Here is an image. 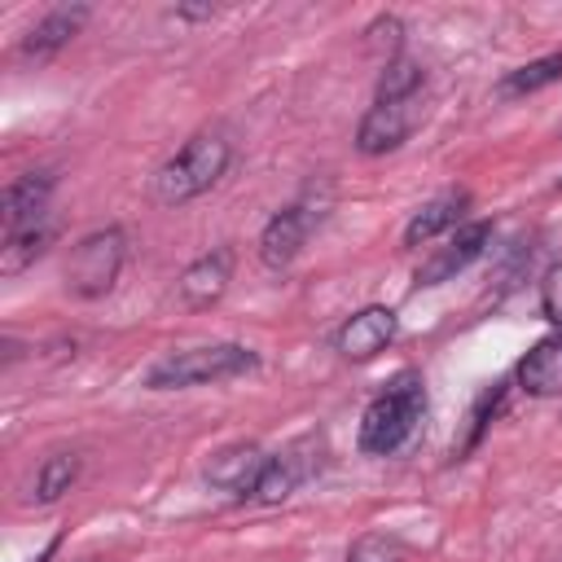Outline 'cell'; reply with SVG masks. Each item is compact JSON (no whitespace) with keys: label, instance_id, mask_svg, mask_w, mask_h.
<instances>
[{"label":"cell","instance_id":"obj_1","mask_svg":"<svg viewBox=\"0 0 562 562\" xmlns=\"http://www.w3.org/2000/svg\"><path fill=\"white\" fill-rule=\"evenodd\" d=\"M426 413V386L417 373H400L386 382L382 395H373V404L360 417V448L369 457H386L395 448L408 443V435L417 430Z\"/></svg>","mask_w":562,"mask_h":562},{"label":"cell","instance_id":"obj_2","mask_svg":"<svg viewBox=\"0 0 562 562\" xmlns=\"http://www.w3.org/2000/svg\"><path fill=\"white\" fill-rule=\"evenodd\" d=\"M228 167V140L220 132H198L189 136L154 176V198L162 206H184L202 198Z\"/></svg>","mask_w":562,"mask_h":562},{"label":"cell","instance_id":"obj_3","mask_svg":"<svg viewBox=\"0 0 562 562\" xmlns=\"http://www.w3.org/2000/svg\"><path fill=\"white\" fill-rule=\"evenodd\" d=\"M259 356L241 342H206V347H184L167 351L162 360L149 364L145 386L149 391H180V386H202V382H224L237 373H250Z\"/></svg>","mask_w":562,"mask_h":562},{"label":"cell","instance_id":"obj_4","mask_svg":"<svg viewBox=\"0 0 562 562\" xmlns=\"http://www.w3.org/2000/svg\"><path fill=\"white\" fill-rule=\"evenodd\" d=\"M123 255H127V237L123 228H92L88 237H79L70 246V259H66V290L79 294V299H101L114 290L119 281V268H123Z\"/></svg>","mask_w":562,"mask_h":562},{"label":"cell","instance_id":"obj_5","mask_svg":"<svg viewBox=\"0 0 562 562\" xmlns=\"http://www.w3.org/2000/svg\"><path fill=\"white\" fill-rule=\"evenodd\" d=\"M426 110H430V92L426 88L404 92V97H373L369 114L356 127V149L360 154H391V149H400L426 123Z\"/></svg>","mask_w":562,"mask_h":562},{"label":"cell","instance_id":"obj_6","mask_svg":"<svg viewBox=\"0 0 562 562\" xmlns=\"http://www.w3.org/2000/svg\"><path fill=\"white\" fill-rule=\"evenodd\" d=\"M325 220V202H312V198H299V202H290V206H281L268 224H263V233H259V259L268 263V268H290L294 259H299V250H303V241L312 237V228Z\"/></svg>","mask_w":562,"mask_h":562},{"label":"cell","instance_id":"obj_7","mask_svg":"<svg viewBox=\"0 0 562 562\" xmlns=\"http://www.w3.org/2000/svg\"><path fill=\"white\" fill-rule=\"evenodd\" d=\"M487 241H492V220H465V224H457V233L443 246H435L430 259L413 272V285H443V281H452L457 272H465L487 250Z\"/></svg>","mask_w":562,"mask_h":562},{"label":"cell","instance_id":"obj_8","mask_svg":"<svg viewBox=\"0 0 562 562\" xmlns=\"http://www.w3.org/2000/svg\"><path fill=\"white\" fill-rule=\"evenodd\" d=\"M263 465H268V452L259 443H228L220 448L211 461H206V483L228 492V496H255L259 479H263Z\"/></svg>","mask_w":562,"mask_h":562},{"label":"cell","instance_id":"obj_9","mask_svg":"<svg viewBox=\"0 0 562 562\" xmlns=\"http://www.w3.org/2000/svg\"><path fill=\"white\" fill-rule=\"evenodd\" d=\"M53 184H57L53 171H26V176H18V180L4 184V198H0V224H4V237L44 224V206H48Z\"/></svg>","mask_w":562,"mask_h":562},{"label":"cell","instance_id":"obj_10","mask_svg":"<svg viewBox=\"0 0 562 562\" xmlns=\"http://www.w3.org/2000/svg\"><path fill=\"white\" fill-rule=\"evenodd\" d=\"M83 22H88V4H61V9L44 13V18L22 35V44H18L22 61H48L57 48H66V44L79 35Z\"/></svg>","mask_w":562,"mask_h":562},{"label":"cell","instance_id":"obj_11","mask_svg":"<svg viewBox=\"0 0 562 562\" xmlns=\"http://www.w3.org/2000/svg\"><path fill=\"white\" fill-rule=\"evenodd\" d=\"M233 281V250L228 246H215L206 255H198L184 272H180V299L189 307H211Z\"/></svg>","mask_w":562,"mask_h":562},{"label":"cell","instance_id":"obj_12","mask_svg":"<svg viewBox=\"0 0 562 562\" xmlns=\"http://www.w3.org/2000/svg\"><path fill=\"white\" fill-rule=\"evenodd\" d=\"M395 338V312L391 307H360L342 329H338V351L347 360H373L386 342Z\"/></svg>","mask_w":562,"mask_h":562},{"label":"cell","instance_id":"obj_13","mask_svg":"<svg viewBox=\"0 0 562 562\" xmlns=\"http://www.w3.org/2000/svg\"><path fill=\"white\" fill-rule=\"evenodd\" d=\"M518 386L536 400H562V334L540 338L518 360Z\"/></svg>","mask_w":562,"mask_h":562},{"label":"cell","instance_id":"obj_14","mask_svg":"<svg viewBox=\"0 0 562 562\" xmlns=\"http://www.w3.org/2000/svg\"><path fill=\"white\" fill-rule=\"evenodd\" d=\"M465 206H470V193H465V189H443V193H435V198L408 220L404 246H426V241L439 237L443 228H457L461 215H465Z\"/></svg>","mask_w":562,"mask_h":562},{"label":"cell","instance_id":"obj_15","mask_svg":"<svg viewBox=\"0 0 562 562\" xmlns=\"http://www.w3.org/2000/svg\"><path fill=\"white\" fill-rule=\"evenodd\" d=\"M53 241V224H35V228H22V233H9L0 241V272L4 277H18L22 268H31Z\"/></svg>","mask_w":562,"mask_h":562},{"label":"cell","instance_id":"obj_16","mask_svg":"<svg viewBox=\"0 0 562 562\" xmlns=\"http://www.w3.org/2000/svg\"><path fill=\"white\" fill-rule=\"evenodd\" d=\"M75 479H79V457H75V452H53V457L40 465V474H35V501H40V505L61 501V496L75 487Z\"/></svg>","mask_w":562,"mask_h":562},{"label":"cell","instance_id":"obj_17","mask_svg":"<svg viewBox=\"0 0 562 562\" xmlns=\"http://www.w3.org/2000/svg\"><path fill=\"white\" fill-rule=\"evenodd\" d=\"M558 79H562V53H549V57H536V61L509 70V75L501 79V97H527V92L549 88V83H558Z\"/></svg>","mask_w":562,"mask_h":562},{"label":"cell","instance_id":"obj_18","mask_svg":"<svg viewBox=\"0 0 562 562\" xmlns=\"http://www.w3.org/2000/svg\"><path fill=\"white\" fill-rule=\"evenodd\" d=\"M299 479H303V465H299L294 457H268L263 479H259V487H255V501L277 505V501H285V496L299 487Z\"/></svg>","mask_w":562,"mask_h":562},{"label":"cell","instance_id":"obj_19","mask_svg":"<svg viewBox=\"0 0 562 562\" xmlns=\"http://www.w3.org/2000/svg\"><path fill=\"white\" fill-rule=\"evenodd\" d=\"M347 562H404V544L386 531H369L347 549Z\"/></svg>","mask_w":562,"mask_h":562},{"label":"cell","instance_id":"obj_20","mask_svg":"<svg viewBox=\"0 0 562 562\" xmlns=\"http://www.w3.org/2000/svg\"><path fill=\"white\" fill-rule=\"evenodd\" d=\"M540 312H544L553 325H562V263H553V268L544 272V281H540Z\"/></svg>","mask_w":562,"mask_h":562},{"label":"cell","instance_id":"obj_21","mask_svg":"<svg viewBox=\"0 0 562 562\" xmlns=\"http://www.w3.org/2000/svg\"><path fill=\"white\" fill-rule=\"evenodd\" d=\"M176 18H215V9H211V4H202V9H189V4H180V9H176Z\"/></svg>","mask_w":562,"mask_h":562},{"label":"cell","instance_id":"obj_22","mask_svg":"<svg viewBox=\"0 0 562 562\" xmlns=\"http://www.w3.org/2000/svg\"><path fill=\"white\" fill-rule=\"evenodd\" d=\"M53 549H57V540H53V544H44V553H40L35 562H48V553H53Z\"/></svg>","mask_w":562,"mask_h":562},{"label":"cell","instance_id":"obj_23","mask_svg":"<svg viewBox=\"0 0 562 562\" xmlns=\"http://www.w3.org/2000/svg\"><path fill=\"white\" fill-rule=\"evenodd\" d=\"M79 562H101V558H79Z\"/></svg>","mask_w":562,"mask_h":562},{"label":"cell","instance_id":"obj_24","mask_svg":"<svg viewBox=\"0 0 562 562\" xmlns=\"http://www.w3.org/2000/svg\"><path fill=\"white\" fill-rule=\"evenodd\" d=\"M558 184H562V180H558Z\"/></svg>","mask_w":562,"mask_h":562}]
</instances>
